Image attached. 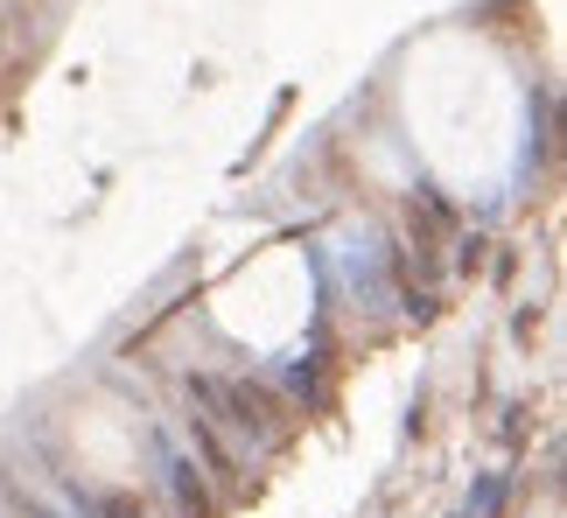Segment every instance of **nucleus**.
I'll list each match as a JSON object with an SVG mask.
<instances>
[{
  "label": "nucleus",
  "instance_id": "obj_1",
  "mask_svg": "<svg viewBox=\"0 0 567 518\" xmlns=\"http://www.w3.org/2000/svg\"><path fill=\"white\" fill-rule=\"evenodd\" d=\"M99 518H147V511H141L134 498H105V505H99Z\"/></svg>",
  "mask_w": 567,
  "mask_h": 518
}]
</instances>
